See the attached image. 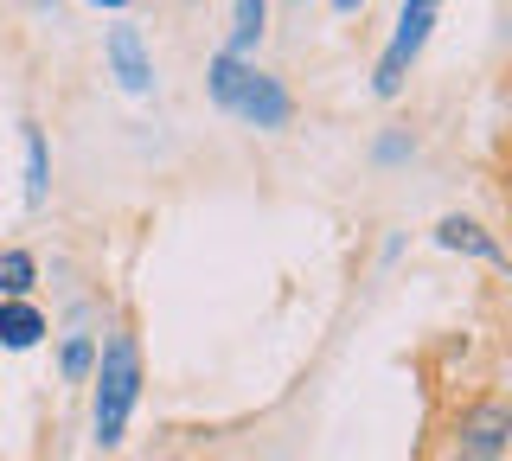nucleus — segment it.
I'll return each mask as SVG.
<instances>
[{"mask_svg":"<svg viewBox=\"0 0 512 461\" xmlns=\"http://www.w3.org/2000/svg\"><path fill=\"white\" fill-rule=\"evenodd\" d=\"M32 282H39V263H32V250H0V295L20 301Z\"/></svg>","mask_w":512,"mask_h":461,"instance_id":"obj_8","label":"nucleus"},{"mask_svg":"<svg viewBox=\"0 0 512 461\" xmlns=\"http://www.w3.org/2000/svg\"><path fill=\"white\" fill-rule=\"evenodd\" d=\"M506 436H512V410L500 397H487V404L461 410L455 423V461H500L506 455Z\"/></svg>","mask_w":512,"mask_h":461,"instance_id":"obj_4","label":"nucleus"},{"mask_svg":"<svg viewBox=\"0 0 512 461\" xmlns=\"http://www.w3.org/2000/svg\"><path fill=\"white\" fill-rule=\"evenodd\" d=\"M45 199V135L26 122V205Z\"/></svg>","mask_w":512,"mask_h":461,"instance_id":"obj_10","label":"nucleus"},{"mask_svg":"<svg viewBox=\"0 0 512 461\" xmlns=\"http://www.w3.org/2000/svg\"><path fill=\"white\" fill-rule=\"evenodd\" d=\"M256 39H263V0H237V26H231V52L224 58H244Z\"/></svg>","mask_w":512,"mask_h":461,"instance_id":"obj_9","label":"nucleus"},{"mask_svg":"<svg viewBox=\"0 0 512 461\" xmlns=\"http://www.w3.org/2000/svg\"><path fill=\"white\" fill-rule=\"evenodd\" d=\"M90 7H128V0H90Z\"/></svg>","mask_w":512,"mask_h":461,"instance_id":"obj_13","label":"nucleus"},{"mask_svg":"<svg viewBox=\"0 0 512 461\" xmlns=\"http://www.w3.org/2000/svg\"><path fill=\"white\" fill-rule=\"evenodd\" d=\"M109 65H116L122 90H135V97H148V90H154V65H148V52H141L135 26H109Z\"/></svg>","mask_w":512,"mask_h":461,"instance_id":"obj_5","label":"nucleus"},{"mask_svg":"<svg viewBox=\"0 0 512 461\" xmlns=\"http://www.w3.org/2000/svg\"><path fill=\"white\" fill-rule=\"evenodd\" d=\"M436 244H442V250H468V257L500 263V244H493V237L480 231L474 218H442V225H436Z\"/></svg>","mask_w":512,"mask_h":461,"instance_id":"obj_7","label":"nucleus"},{"mask_svg":"<svg viewBox=\"0 0 512 461\" xmlns=\"http://www.w3.org/2000/svg\"><path fill=\"white\" fill-rule=\"evenodd\" d=\"M39 333H45V314L32 301H0V346L26 353V346H39Z\"/></svg>","mask_w":512,"mask_h":461,"instance_id":"obj_6","label":"nucleus"},{"mask_svg":"<svg viewBox=\"0 0 512 461\" xmlns=\"http://www.w3.org/2000/svg\"><path fill=\"white\" fill-rule=\"evenodd\" d=\"M135 397H141V353H135L128 333H109L103 359H96V404H90V423H96V442H103V449L122 442Z\"/></svg>","mask_w":512,"mask_h":461,"instance_id":"obj_2","label":"nucleus"},{"mask_svg":"<svg viewBox=\"0 0 512 461\" xmlns=\"http://www.w3.org/2000/svg\"><path fill=\"white\" fill-rule=\"evenodd\" d=\"M333 7H340V13H352V7H365V0H333Z\"/></svg>","mask_w":512,"mask_h":461,"instance_id":"obj_12","label":"nucleus"},{"mask_svg":"<svg viewBox=\"0 0 512 461\" xmlns=\"http://www.w3.org/2000/svg\"><path fill=\"white\" fill-rule=\"evenodd\" d=\"M436 13H442V0H404V13H397V33H391V45H384L378 77H372L378 97H397V90H404L416 52L429 45V26H436Z\"/></svg>","mask_w":512,"mask_h":461,"instance_id":"obj_3","label":"nucleus"},{"mask_svg":"<svg viewBox=\"0 0 512 461\" xmlns=\"http://www.w3.org/2000/svg\"><path fill=\"white\" fill-rule=\"evenodd\" d=\"M90 359H96V346L84 340V333H77V340L64 346V378H84V372H90Z\"/></svg>","mask_w":512,"mask_h":461,"instance_id":"obj_11","label":"nucleus"},{"mask_svg":"<svg viewBox=\"0 0 512 461\" xmlns=\"http://www.w3.org/2000/svg\"><path fill=\"white\" fill-rule=\"evenodd\" d=\"M205 84H212V103L224 109V116L250 122V129H282L288 116H295V97L276 84L269 71L244 65V58H212V71H205Z\"/></svg>","mask_w":512,"mask_h":461,"instance_id":"obj_1","label":"nucleus"}]
</instances>
